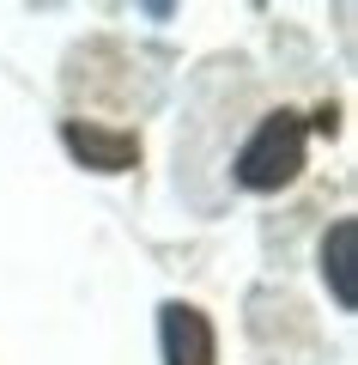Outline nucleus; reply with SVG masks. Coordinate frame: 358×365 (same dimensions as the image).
Returning <instances> with one entry per match:
<instances>
[{"instance_id":"nucleus-1","label":"nucleus","mask_w":358,"mask_h":365,"mask_svg":"<svg viewBox=\"0 0 358 365\" xmlns=\"http://www.w3.org/2000/svg\"><path fill=\"white\" fill-rule=\"evenodd\" d=\"M304 134L310 122L298 116V110H273V116H261V128L243 140V153H237V182L243 189H285V182L304 170Z\"/></svg>"},{"instance_id":"nucleus-2","label":"nucleus","mask_w":358,"mask_h":365,"mask_svg":"<svg viewBox=\"0 0 358 365\" xmlns=\"http://www.w3.org/2000/svg\"><path fill=\"white\" fill-rule=\"evenodd\" d=\"M61 146L79 158L85 170H134L140 158V140L128 128H103V122H61Z\"/></svg>"},{"instance_id":"nucleus-3","label":"nucleus","mask_w":358,"mask_h":365,"mask_svg":"<svg viewBox=\"0 0 358 365\" xmlns=\"http://www.w3.org/2000/svg\"><path fill=\"white\" fill-rule=\"evenodd\" d=\"M158 347H164V365H213L219 359L213 323L194 304H164L158 311Z\"/></svg>"},{"instance_id":"nucleus-4","label":"nucleus","mask_w":358,"mask_h":365,"mask_svg":"<svg viewBox=\"0 0 358 365\" xmlns=\"http://www.w3.org/2000/svg\"><path fill=\"white\" fill-rule=\"evenodd\" d=\"M352 244H358V225H352V220H334V225H328V237H322V280L334 287V304H340V311H358Z\"/></svg>"}]
</instances>
